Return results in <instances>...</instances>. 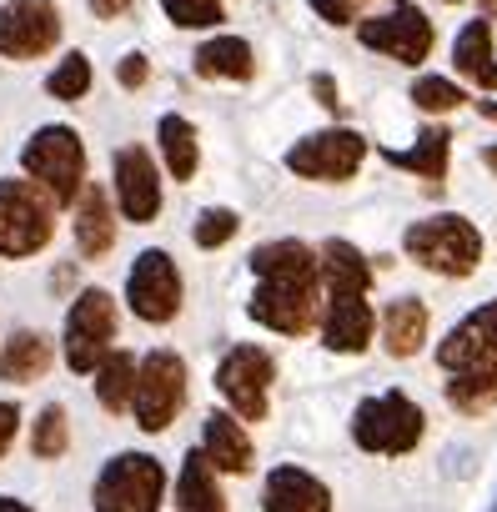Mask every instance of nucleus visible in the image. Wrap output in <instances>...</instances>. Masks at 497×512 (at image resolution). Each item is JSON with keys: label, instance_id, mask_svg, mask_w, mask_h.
<instances>
[{"label": "nucleus", "instance_id": "1", "mask_svg": "<svg viewBox=\"0 0 497 512\" xmlns=\"http://www.w3.org/2000/svg\"><path fill=\"white\" fill-rule=\"evenodd\" d=\"M252 317L282 337H302L317 317V256L302 241H267L252 251Z\"/></svg>", "mask_w": 497, "mask_h": 512}, {"label": "nucleus", "instance_id": "2", "mask_svg": "<svg viewBox=\"0 0 497 512\" xmlns=\"http://www.w3.org/2000/svg\"><path fill=\"white\" fill-rule=\"evenodd\" d=\"M437 362L447 367V402L457 412H487L497 407V302L477 307L467 322L447 332L437 347Z\"/></svg>", "mask_w": 497, "mask_h": 512}, {"label": "nucleus", "instance_id": "3", "mask_svg": "<svg viewBox=\"0 0 497 512\" xmlns=\"http://www.w3.org/2000/svg\"><path fill=\"white\" fill-rule=\"evenodd\" d=\"M327 347L332 352H362L372 342V307H367V282L372 267L352 241H327Z\"/></svg>", "mask_w": 497, "mask_h": 512}, {"label": "nucleus", "instance_id": "4", "mask_svg": "<svg viewBox=\"0 0 497 512\" xmlns=\"http://www.w3.org/2000/svg\"><path fill=\"white\" fill-rule=\"evenodd\" d=\"M402 246H407V256H417V262L437 277H467L482 256V236L462 216H427V221L407 226Z\"/></svg>", "mask_w": 497, "mask_h": 512}, {"label": "nucleus", "instance_id": "5", "mask_svg": "<svg viewBox=\"0 0 497 512\" xmlns=\"http://www.w3.org/2000/svg\"><path fill=\"white\" fill-rule=\"evenodd\" d=\"M352 437L357 447L367 452H382V457H402L417 447L422 437V407L407 402L402 392H387V397H367L352 417Z\"/></svg>", "mask_w": 497, "mask_h": 512}, {"label": "nucleus", "instance_id": "6", "mask_svg": "<svg viewBox=\"0 0 497 512\" xmlns=\"http://www.w3.org/2000/svg\"><path fill=\"white\" fill-rule=\"evenodd\" d=\"M166 472L146 452H121L96 477V512H156Z\"/></svg>", "mask_w": 497, "mask_h": 512}, {"label": "nucleus", "instance_id": "7", "mask_svg": "<svg viewBox=\"0 0 497 512\" xmlns=\"http://www.w3.org/2000/svg\"><path fill=\"white\" fill-rule=\"evenodd\" d=\"M21 161H26V171L46 186V196H51L56 206H61V201H76L81 176H86V151H81V141H76L71 126H46V131H36L31 146L21 151Z\"/></svg>", "mask_w": 497, "mask_h": 512}, {"label": "nucleus", "instance_id": "8", "mask_svg": "<svg viewBox=\"0 0 497 512\" xmlns=\"http://www.w3.org/2000/svg\"><path fill=\"white\" fill-rule=\"evenodd\" d=\"M51 241V196L31 181H0V256H31Z\"/></svg>", "mask_w": 497, "mask_h": 512}, {"label": "nucleus", "instance_id": "9", "mask_svg": "<svg viewBox=\"0 0 497 512\" xmlns=\"http://www.w3.org/2000/svg\"><path fill=\"white\" fill-rule=\"evenodd\" d=\"M116 337V307L106 292H81L66 317V362L76 372H96Z\"/></svg>", "mask_w": 497, "mask_h": 512}, {"label": "nucleus", "instance_id": "10", "mask_svg": "<svg viewBox=\"0 0 497 512\" xmlns=\"http://www.w3.org/2000/svg\"><path fill=\"white\" fill-rule=\"evenodd\" d=\"M181 397H186V367L176 352H151L136 372V422L146 432H161L176 412H181Z\"/></svg>", "mask_w": 497, "mask_h": 512}, {"label": "nucleus", "instance_id": "11", "mask_svg": "<svg viewBox=\"0 0 497 512\" xmlns=\"http://www.w3.org/2000/svg\"><path fill=\"white\" fill-rule=\"evenodd\" d=\"M56 41H61V16L51 0H11L0 11V56L31 61V56H46Z\"/></svg>", "mask_w": 497, "mask_h": 512}, {"label": "nucleus", "instance_id": "12", "mask_svg": "<svg viewBox=\"0 0 497 512\" xmlns=\"http://www.w3.org/2000/svg\"><path fill=\"white\" fill-rule=\"evenodd\" d=\"M367 156V141L357 131H322V136H307L287 151V166L307 181H347Z\"/></svg>", "mask_w": 497, "mask_h": 512}, {"label": "nucleus", "instance_id": "13", "mask_svg": "<svg viewBox=\"0 0 497 512\" xmlns=\"http://www.w3.org/2000/svg\"><path fill=\"white\" fill-rule=\"evenodd\" d=\"M216 387L236 407V417H267V387H272V357L257 347H231L216 367Z\"/></svg>", "mask_w": 497, "mask_h": 512}, {"label": "nucleus", "instance_id": "14", "mask_svg": "<svg viewBox=\"0 0 497 512\" xmlns=\"http://www.w3.org/2000/svg\"><path fill=\"white\" fill-rule=\"evenodd\" d=\"M126 297H131V312L141 322H171L176 317V307H181V277H176L166 251H141L136 256Z\"/></svg>", "mask_w": 497, "mask_h": 512}, {"label": "nucleus", "instance_id": "15", "mask_svg": "<svg viewBox=\"0 0 497 512\" xmlns=\"http://www.w3.org/2000/svg\"><path fill=\"white\" fill-rule=\"evenodd\" d=\"M362 46H372V51H382V56H392V61L417 66V61H427V51H432V21H427L417 6H397L392 16H377V21L362 26Z\"/></svg>", "mask_w": 497, "mask_h": 512}, {"label": "nucleus", "instance_id": "16", "mask_svg": "<svg viewBox=\"0 0 497 512\" xmlns=\"http://www.w3.org/2000/svg\"><path fill=\"white\" fill-rule=\"evenodd\" d=\"M116 191H121V211L131 221H151L161 211V186H156V166L141 146H121L116 151Z\"/></svg>", "mask_w": 497, "mask_h": 512}, {"label": "nucleus", "instance_id": "17", "mask_svg": "<svg viewBox=\"0 0 497 512\" xmlns=\"http://www.w3.org/2000/svg\"><path fill=\"white\" fill-rule=\"evenodd\" d=\"M267 512H332V492L302 467H277L267 477Z\"/></svg>", "mask_w": 497, "mask_h": 512}, {"label": "nucleus", "instance_id": "18", "mask_svg": "<svg viewBox=\"0 0 497 512\" xmlns=\"http://www.w3.org/2000/svg\"><path fill=\"white\" fill-rule=\"evenodd\" d=\"M447 151H452V131L447 126H427L412 151H382V161L402 166V171H417L427 181H442L447 176Z\"/></svg>", "mask_w": 497, "mask_h": 512}, {"label": "nucleus", "instance_id": "19", "mask_svg": "<svg viewBox=\"0 0 497 512\" xmlns=\"http://www.w3.org/2000/svg\"><path fill=\"white\" fill-rule=\"evenodd\" d=\"M452 61H457V71L472 76L482 91H497V61H492V31H487V21L462 26V36H457V46H452Z\"/></svg>", "mask_w": 497, "mask_h": 512}, {"label": "nucleus", "instance_id": "20", "mask_svg": "<svg viewBox=\"0 0 497 512\" xmlns=\"http://www.w3.org/2000/svg\"><path fill=\"white\" fill-rule=\"evenodd\" d=\"M76 241H81V251H86V256H106V251H111V241H116V216H111V206H106V191H101V186L81 191Z\"/></svg>", "mask_w": 497, "mask_h": 512}, {"label": "nucleus", "instance_id": "21", "mask_svg": "<svg viewBox=\"0 0 497 512\" xmlns=\"http://www.w3.org/2000/svg\"><path fill=\"white\" fill-rule=\"evenodd\" d=\"M382 332H387V352L392 357H412L427 337V307L417 297H397L387 312H382Z\"/></svg>", "mask_w": 497, "mask_h": 512}, {"label": "nucleus", "instance_id": "22", "mask_svg": "<svg viewBox=\"0 0 497 512\" xmlns=\"http://www.w3.org/2000/svg\"><path fill=\"white\" fill-rule=\"evenodd\" d=\"M176 507L181 512H226L206 452H186V467H181V482H176Z\"/></svg>", "mask_w": 497, "mask_h": 512}, {"label": "nucleus", "instance_id": "23", "mask_svg": "<svg viewBox=\"0 0 497 512\" xmlns=\"http://www.w3.org/2000/svg\"><path fill=\"white\" fill-rule=\"evenodd\" d=\"M46 367H51V342L41 332H16L0 352V377L6 382H36L46 377Z\"/></svg>", "mask_w": 497, "mask_h": 512}, {"label": "nucleus", "instance_id": "24", "mask_svg": "<svg viewBox=\"0 0 497 512\" xmlns=\"http://www.w3.org/2000/svg\"><path fill=\"white\" fill-rule=\"evenodd\" d=\"M206 457L211 467L221 472H246L252 467V442H246V432L236 427V417H206Z\"/></svg>", "mask_w": 497, "mask_h": 512}, {"label": "nucleus", "instance_id": "25", "mask_svg": "<svg viewBox=\"0 0 497 512\" xmlns=\"http://www.w3.org/2000/svg\"><path fill=\"white\" fill-rule=\"evenodd\" d=\"M196 71L206 81H246L252 76V46L236 41V36H221V41H206L196 51Z\"/></svg>", "mask_w": 497, "mask_h": 512}, {"label": "nucleus", "instance_id": "26", "mask_svg": "<svg viewBox=\"0 0 497 512\" xmlns=\"http://www.w3.org/2000/svg\"><path fill=\"white\" fill-rule=\"evenodd\" d=\"M136 357L131 352H106V362L96 367V397L106 412H121L131 397H136Z\"/></svg>", "mask_w": 497, "mask_h": 512}, {"label": "nucleus", "instance_id": "27", "mask_svg": "<svg viewBox=\"0 0 497 512\" xmlns=\"http://www.w3.org/2000/svg\"><path fill=\"white\" fill-rule=\"evenodd\" d=\"M161 151H166L171 176L176 181H191V171H196V131H191V121L161 116Z\"/></svg>", "mask_w": 497, "mask_h": 512}, {"label": "nucleus", "instance_id": "28", "mask_svg": "<svg viewBox=\"0 0 497 512\" xmlns=\"http://www.w3.org/2000/svg\"><path fill=\"white\" fill-rule=\"evenodd\" d=\"M86 86H91V61H86V56H66V61L56 66V76H51L46 91H51L56 101H81Z\"/></svg>", "mask_w": 497, "mask_h": 512}, {"label": "nucleus", "instance_id": "29", "mask_svg": "<svg viewBox=\"0 0 497 512\" xmlns=\"http://www.w3.org/2000/svg\"><path fill=\"white\" fill-rule=\"evenodd\" d=\"M66 442H71L66 412H61V407H46V412L36 417V437H31L36 457H61V452H66Z\"/></svg>", "mask_w": 497, "mask_h": 512}, {"label": "nucleus", "instance_id": "30", "mask_svg": "<svg viewBox=\"0 0 497 512\" xmlns=\"http://www.w3.org/2000/svg\"><path fill=\"white\" fill-rule=\"evenodd\" d=\"M161 6H166V16H171L176 26H216V21H221L216 0H161Z\"/></svg>", "mask_w": 497, "mask_h": 512}, {"label": "nucleus", "instance_id": "31", "mask_svg": "<svg viewBox=\"0 0 497 512\" xmlns=\"http://www.w3.org/2000/svg\"><path fill=\"white\" fill-rule=\"evenodd\" d=\"M412 101H417L422 111H452V106L462 101V91H457L452 81H442V76H427V81L412 86Z\"/></svg>", "mask_w": 497, "mask_h": 512}, {"label": "nucleus", "instance_id": "32", "mask_svg": "<svg viewBox=\"0 0 497 512\" xmlns=\"http://www.w3.org/2000/svg\"><path fill=\"white\" fill-rule=\"evenodd\" d=\"M236 236V211H206L201 221H196V246H221V241H231Z\"/></svg>", "mask_w": 497, "mask_h": 512}, {"label": "nucleus", "instance_id": "33", "mask_svg": "<svg viewBox=\"0 0 497 512\" xmlns=\"http://www.w3.org/2000/svg\"><path fill=\"white\" fill-rule=\"evenodd\" d=\"M362 6H367V0H312V11L322 21H337V26H347L352 16H362Z\"/></svg>", "mask_w": 497, "mask_h": 512}, {"label": "nucleus", "instance_id": "34", "mask_svg": "<svg viewBox=\"0 0 497 512\" xmlns=\"http://www.w3.org/2000/svg\"><path fill=\"white\" fill-rule=\"evenodd\" d=\"M11 437H16V407H11V402H0V457H6Z\"/></svg>", "mask_w": 497, "mask_h": 512}, {"label": "nucleus", "instance_id": "35", "mask_svg": "<svg viewBox=\"0 0 497 512\" xmlns=\"http://www.w3.org/2000/svg\"><path fill=\"white\" fill-rule=\"evenodd\" d=\"M146 81V56H126L121 61V86H141Z\"/></svg>", "mask_w": 497, "mask_h": 512}, {"label": "nucleus", "instance_id": "36", "mask_svg": "<svg viewBox=\"0 0 497 512\" xmlns=\"http://www.w3.org/2000/svg\"><path fill=\"white\" fill-rule=\"evenodd\" d=\"M91 11H96V16H126L131 0H91Z\"/></svg>", "mask_w": 497, "mask_h": 512}, {"label": "nucleus", "instance_id": "37", "mask_svg": "<svg viewBox=\"0 0 497 512\" xmlns=\"http://www.w3.org/2000/svg\"><path fill=\"white\" fill-rule=\"evenodd\" d=\"M312 86H317V101H322V106H337V86H332L327 76H317Z\"/></svg>", "mask_w": 497, "mask_h": 512}, {"label": "nucleus", "instance_id": "38", "mask_svg": "<svg viewBox=\"0 0 497 512\" xmlns=\"http://www.w3.org/2000/svg\"><path fill=\"white\" fill-rule=\"evenodd\" d=\"M0 512H31L26 502H16V497H0Z\"/></svg>", "mask_w": 497, "mask_h": 512}, {"label": "nucleus", "instance_id": "39", "mask_svg": "<svg viewBox=\"0 0 497 512\" xmlns=\"http://www.w3.org/2000/svg\"><path fill=\"white\" fill-rule=\"evenodd\" d=\"M482 161H487V166L497 171V146H487V151H482Z\"/></svg>", "mask_w": 497, "mask_h": 512}, {"label": "nucleus", "instance_id": "40", "mask_svg": "<svg viewBox=\"0 0 497 512\" xmlns=\"http://www.w3.org/2000/svg\"><path fill=\"white\" fill-rule=\"evenodd\" d=\"M482 116H492V121H497V101H482Z\"/></svg>", "mask_w": 497, "mask_h": 512}, {"label": "nucleus", "instance_id": "41", "mask_svg": "<svg viewBox=\"0 0 497 512\" xmlns=\"http://www.w3.org/2000/svg\"><path fill=\"white\" fill-rule=\"evenodd\" d=\"M482 16H497V0H482Z\"/></svg>", "mask_w": 497, "mask_h": 512}]
</instances>
